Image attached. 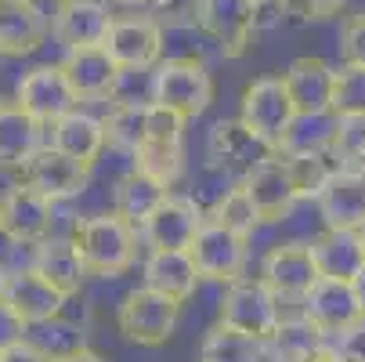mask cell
Returning a JSON list of instances; mask_svg holds the SVG:
<instances>
[{
  "mask_svg": "<svg viewBox=\"0 0 365 362\" xmlns=\"http://www.w3.org/2000/svg\"><path fill=\"white\" fill-rule=\"evenodd\" d=\"M145 109H148V106H138V109H120V106H113V109L106 113L109 149L134 156V152L145 145Z\"/></svg>",
  "mask_w": 365,
  "mask_h": 362,
  "instance_id": "35",
  "label": "cell"
},
{
  "mask_svg": "<svg viewBox=\"0 0 365 362\" xmlns=\"http://www.w3.org/2000/svg\"><path fill=\"white\" fill-rule=\"evenodd\" d=\"M275 152L260 141L239 116L235 120H217L206 131V160L217 171H232V174H250L257 164H264Z\"/></svg>",
  "mask_w": 365,
  "mask_h": 362,
  "instance_id": "13",
  "label": "cell"
},
{
  "mask_svg": "<svg viewBox=\"0 0 365 362\" xmlns=\"http://www.w3.org/2000/svg\"><path fill=\"white\" fill-rule=\"evenodd\" d=\"M329 152L344 171L365 174V116H333Z\"/></svg>",
  "mask_w": 365,
  "mask_h": 362,
  "instance_id": "34",
  "label": "cell"
},
{
  "mask_svg": "<svg viewBox=\"0 0 365 362\" xmlns=\"http://www.w3.org/2000/svg\"><path fill=\"white\" fill-rule=\"evenodd\" d=\"M73 84V91L80 94V101H94V98H109L113 84H116V73L120 66L113 62V55L106 47H76V51H66V59L58 62Z\"/></svg>",
  "mask_w": 365,
  "mask_h": 362,
  "instance_id": "28",
  "label": "cell"
},
{
  "mask_svg": "<svg viewBox=\"0 0 365 362\" xmlns=\"http://www.w3.org/2000/svg\"><path fill=\"white\" fill-rule=\"evenodd\" d=\"M130 160L138 171L160 178L174 188V181L185 174V141H145Z\"/></svg>",
  "mask_w": 365,
  "mask_h": 362,
  "instance_id": "33",
  "label": "cell"
},
{
  "mask_svg": "<svg viewBox=\"0 0 365 362\" xmlns=\"http://www.w3.org/2000/svg\"><path fill=\"white\" fill-rule=\"evenodd\" d=\"M239 181L250 188V196L257 203V211L264 214V221H282L293 206L300 203V196L293 188V178H289V164H286V156H279V152H275V156H268L264 164H257Z\"/></svg>",
  "mask_w": 365,
  "mask_h": 362,
  "instance_id": "19",
  "label": "cell"
},
{
  "mask_svg": "<svg viewBox=\"0 0 365 362\" xmlns=\"http://www.w3.org/2000/svg\"><path fill=\"white\" fill-rule=\"evenodd\" d=\"M69 236H73L80 257L87 261V272L91 276L116 279V276H123L134 265L141 228H134L130 221H123L116 211H98V214L76 218V225H73Z\"/></svg>",
  "mask_w": 365,
  "mask_h": 362,
  "instance_id": "1",
  "label": "cell"
},
{
  "mask_svg": "<svg viewBox=\"0 0 365 362\" xmlns=\"http://www.w3.org/2000/svg\"><path fill=\"white\" fill-rule=\"evenodd\" d=\"M4 283H8V272H4V265H0V297H4Z\"/></svg>",
  "mask_w": 365,
  "mask_h": 362,
  "instance_id": "47",
  "label": "cell"
},
{
  "mask_svg": "<svg viewBox=\"0 0 365 362\" xmlns=\"http://www.w3.org/2000/svg\"><path fill=\"white\" fill-rule=\"evenodd\" d=\"M0 362H55V358H51L36 341H19L15 348H8V351H0Z\"/></svg>",
  "mask_w": 365,
  "mask_h": 362,
  "instance_id": "43",
  "label": "cell"
},
{
  "mask_svg": "<svg viewBox=\"0 0 365 362\" xmlns=\"http://www.w3.org/2000/svg\"><path fill=\"white\" fill-rule=\"evenodd\" d=\"M43 131L47 127L19 101H0V171H22L47 145Z\"/></svg>",
  "mask_w": 365,
  "mask_h": 362,
  "instance_id": "20",
  "label": "cell"
},
{
  "mask_svg": "<svg viewBox=\"0 0 365 362\" xmlns=\"http://www.w3.org/2000/svg\"><path fill=\"white\" fill-rule=\"evenodd\" d=\"M297 106L286 91L282 73L272 76H257L253 84H246L242 98H239V120L264 141L272 152H282L293 124H297Z\"/></svg>",
  "mask_w": 365,
  "mask_h": 362,
  "instance_id": "3",
  "label": "cell"
},
{
  "mask_svg": "<svg viewBox=\"0 0 365 362\" xmlns=\"http://www.w3.org/2000/svg\"><path fill=\"white\" fill-rule=\"evenodd\" d=\"M282 4H286V15L297 22H326L344 11L347 0H282Z\"/></svg>",
  "mask_w": 365,
  "mask_h": 362,
  "instance_id": "41",
  "label": "cell"
},
{
  "mask_svg": "<svg viewBox=\"0 0 365 362\" xmlns=\"http://www.w3.org/2000/svg\"><path fill=\"white\" fill-rule=\"evenodd\" d=\"M47 145H55L66 156L87 164V167H98L101 152L109 149V134H106V116H94L91 109H73L69 116H62L58 124L47 127Z\"/></svg>",
  "mask_w": 365,
  "mask_h": 362,
  "instance_id": "17",
  "label": "cell"
},
{
  "mask_svg": "<svg viewBox=\"0 0 365 362\" xmlns=\"http://www.w3.org/2000/svg\"><path fill=\"white\" fill-rule=\"evenodd\" d=\"M286 91L300 116H329L333 113V80L336 69L319 55H300L282 73Z\"/></svg>",
  "mask_w": 365,
  "mask_h": 362,
  "instance_id": "16",
  "label": "cell"
},
{
  "mask_svg": "<svg viewBox=\"0 0 365 362\" xmlns=\"http://www.w3.org/2000/svg\"><path fill=\"white\" fill-rule=\"evenodd\" d=\"M282 316H286L282 297L260 276H242V279L228 283L221 293V304H217V323H225L246 337H257V341H268L275 333V326L282 323Z\"/></svg>",
  "mask_w": 365,
  "mask_h": 362,
  "instance_id": "2",
  "label": "cell"
},
{
  "mask_svg": "<svg viewBox=\"0 0 365 362\" xmlns=\"http://www.w3.org/2000/svg\"><path fill=\"white\" fill-rule=\"evenodd\" d=\"M58 4H62V0H58Z\"/></svg>",
  "mask_w": 365,
  "mask_h": 362,
  "instance_id": "53",
  "label": "cell"
},
{
  "mask_svg": "<svg viewBox=\"0 0 365 362\" xmlns=\"http://www.w3.org/2000/svg\"><path fill=\"white\" fill-rule=\"evenodd\" d=\"M145 15L155 19L163 29H188L199 26V0H148Z\"/></svg>",
  "mask_w": 365,
  "mask_h": 362,
  "instance_id": "39",
  "label": "cell"
},
{
  "mask_svg": "<svg viewBox=\"0 0 365 362\" xmlns=\"http://www.w3.org/2000/svg\"><path fill=\"white\" fill-rule=\"evenodd\" d=\"M289 164V178L300 199H315L326 192V185L333 181V174L340 171V164L333 160V152H293L286 156Z\"/></svg>",
  "mask_w": 365,
  "mask_h": 362,
  "instance_id": "32",
  "label": "cell"
},
{
  "mask_svg": "<svg viewBox=\"0 0 365 362\" xmlns=\"http://www.w3.org/2000/svg\"><path fill=\"white\" fill-rule=\"evenodd\" d=\"M155 101L185 120H195L210 109L214 101V76L202 59H163L155 66Z\"/></svg>",
  "mask_w": 365,
  "mask_h": 362,
  "instance_id": "5",
  "label": "cell"
},
{
  "mask_svg": "<svg viewBox=\"0 0 365 362\" xmlns=\"http://www.w3.org/2000/svg\"><path fill=\"white\" fill-rule=\"evenodd\" d=\"M33 272L43 276L55 290H62L66 297H76L87 283V261L80 257L73 236H47L43 243H36V257H33Z\"/></svg>",
  "mask_w": 365,
  "mask_h": 362,
  "instance_id": "24",
  "label": "cell"
},
{
  "mask_svg": "<svg viewBox=\"0 0 365 362\" xmlns=\"http://www.w3.org/2000/svg\"><path fill=\"white\" fill-rule=\"evenodd\" d=\"M333 116H365V69L340 66L333 80Z\"/></svg>",
  "mask_w": 365,
  "mask_h": 362,
  "instance_id": "37",
  "label": "cell"
},
{
  "mask_svg": "<svg viewBox=\"0 0 365 362\" xmlns=\"http://www.w3.org/2000/svg\"><path fill=\"white\" fill-rule=\"evenodd\" d=\"M326 358L329 362H365V316L336 333H326Z\"/></svg>",
  "mask_w": 365,
  "mask_h": 362,
  "instance_id": "38",
  "label": "cell"
},
{
  "mask_svg": "<svg viewBox=\"0 0 365 362\" xmlns=\"http://www.w3.org/2000/svg\"><path fill=\"white\" fill-rule=\"evenodd\" d=\"M116 15L109 0H62L55 19H51V33L66 51L76 47H98L106 44Z\"/></svg>",
  "mask_w": 365,
  "mask_h": 362,
  "instance_id": "14",
  "label": "cell"
},
{
  "mask_svg": "<svg viewBox=\"0 0 365 362\" xmlns=\"http://www.w3.org/2000/svg\"><path fill=\"white\" fill-rule=\"evenodd\" d=\"M199 362H264V341L214 323L199 344Z\"/></svg>",
  "mask_w": 365,
  "mask_h": 362,
  "instance_id": "30",
  "label": "cell"
},
{
  "mask_svg": "<svg viewBox=\"0 0 365 362\" xmlns=\"http://www.w3.org/2000/svg\"><path fill=\"white\" fill-rule=\"evenodd\" d=\"M11 101H19V106L29 116H36L43 127L58 124L62 116L80 109V94L73 91V84H69L62 66H33L29 73H22L19 84H15V98Z\"/></svg>",
  "mask_w": 365,
  "mask_h": 362,
  "instance_id": "6",
  "label": "cell"
},
{
  "mask_svg": "<svg viewBox=\"0 0 365 362\" xmlns=\"http://www.w3.org/2000/svg\"><path fill=\"white\" fill-rule=\"evenodd\" d=\"M311 253L322 279H344L351 283L361 268H365V243H361V228H329L322 225L319 236H311Z\"/></svg>",
  "mask_w": 365,
  "mask_h": 362,
  "instance_id": "21",
  "label": "cell"
},
{
  "mask_svg": "<svg viewBox=\"0 0 365 362\" xmlns=\"http://www.w3.org/2000/svg\"><path fill=\"white\" fill-rule=\"evenodd\" d=\"M340 59L344 66H361L365 69V11H354L340 26Z\"/></svg>",
  "mask_w": 365,
  "mask_h": 362,
  "instance_id": "40",
  "label": "cell"
},
{
  "mask_svg": "<svg viewBox=\"0 0 365 362\" xmlns=\"http://www.w3.org/2000/svg\"><path fill=\"white\" fill-rule=\"evenodd\" d=\"M361 243H365V225H361Z\"/></svg>",
  "mask_w": 365,
  "mask_h": 362,
  "instance_id": "49",
  "label": "cell"
},
{
  "mask_svg": "<svg viewBox=\"0 0 365 362\" xmlns=\"http://www.w3.org/2000/svg\"><path fill=\"white\" fill-rule=\"evenodd\" d=\"M319 218L329 228H361L365 225V174L336 171L326 192L319 196Z\"/></svg>",
  "mask_w": 365,
  "mask_h": 362,
  "instance_id": "27",
  "label": "cell"
},
{
  "mask_svg": "<svg viewBox=\"0 0 365 362\" xmlns=\"http://www.w3.org/2000/svg\"><path fill=\"white\" fill-rule=\"evenodd\" d=\"M351 286H354V293H358V304H361V316H365V268L351 279Z\"/></svg>",
  "mask_w": 365,
  "mask_h": 362,
  "instance_id": "45",
  "label": "cell"
},
{
  "mask_svg": "<svg viewBox=\"0 0 365 362\" xmlns=\"http://www.w3.org/2000/svg\"><path fill=\"white\" fill-rule=\"evenodd\" d=\"M181 319V301L152 290V286H134L123 293V301L116 304V330L123 333V341L138 344V348H160L174 337Z\"/></svg>",
  "mask_w": 365,
  "mask_h": 362,
  "instance_id": "4",
  "label": "cell"
},
{
  "mask_svg": "<svg viewBox=\"0 0 365 362\" xmlns=\"http://www.w3.org/2000/svg\"><path fill=\"white\" fill-rule=\"evenodd\" d=\"M91 171H94V167H87V164L66 156V152H58L55 145H43L36 156L19 171V181L29 185V188H36V192L47 196L51 203H69V199H76V196L87 192Z\"/></svg>",
  "mask_w": 365,
  "mask_h": 362,
  "instance_id": "9",
  "label": "cell"
},
{
  "mask_svg": "<svg viewBox=\"0 0 365 362\" xmlns=\"http://www.w3.org/2000/svg\"><path fill=\"white\" fill-rule=\"evenodd\" d=\"M47 15L36 0H0V55L22 59L47 40Z\"/></svg>",
  "mask_w": 365,
  "mask_h": 362,
  "instance_id": "23",
  "label": "cell"
},
{
  "mask_svg": "<svg viewBox=\"0 0 365 362\" xmlns=\"http://www.w3.org/2000/svg\"><path fill=\"white\" fill-rule=\"evenodd\" d=\"M0 59H4V55H0Z\"/></svg>",
  "mask_w": 365,
  "mask_h": 362,
  "instance_id": "51",
  "label": "cell"
},
{
  "mask_svg": "<svg viewBox=\"0 0 365 362\" xmlns=\"http://www.w3.org/2000/svg\"><path fill=\"white\" fill-rule=\"evenodd\" d=\"M253 8H260V4H282V0H250Z\"/></svg>",
  "mask_w": 365,
  "mask_h": 362,
  "instance_id": "48",
  "label": "cell"
},
{
  "mask_svg": "<svg viewBox=\"0 0 365 362\" xmlns=\"http://www.w3.org/2000/svg\"><path fill=\"white\" fill-rule=\"evenodd\" d=\"M55 362H106V358H101V355H98L94 348H87V344H83V348H73V351L58 355Z\"/></svg>",
  "mask_w": 365,
  "mask_h": 362,
  "instance_id": "44",
  "label": "cell"
},
{
  "mask_svg": "<svg viewBox=\"0 0 365 362\" xmlns=\"http://www.w3.org/2000/svg\"><path fill=\"white\" fill-rule=\"evenodd\" d=\"M300 312L315 323L322 333H336L344 326H351L354 319H361V304L351 283L344 279H319L300 301Z\"/></svg>",
  "mask_w": 365,
  "mask_h": 362,
  "instance_id": "22",
  "label": "cell"
},
{
  "mask_svg": "<svg viewBox=\"0 0 365 362\" xmlns=\"http://www.w3.org/2000/svg\"><path fill=\"white\" fill-rule=\"evenodd\" d=\"M163 36H167V29L155 19H148L145 11L120 15L101 47L109 51L120 69H155L163 62Z\"/></svg>",
  "mask_w": 365,
  "mask_h": 362,
  "instance_id": "11",
  "label": "cell"
},
{
  "mask_svg": "<svg viewBox=\"0 0 365 362\" xmlns=\"http://www.w3.org/2000/svg\"><path fill=\"white\" fill-rule=\"evenodd\" d=\"M199 29L214 36L225 59H242L257 33L250 0H199Z\"/></svg>",
  "mask_w": 365,
  "mask_h": 362,
  "instance_id": "15",
  "label": "cell"
},
{
  "mask_svg": "<svg viewBox=\"0 0 365 362\" xmlns=\"http://www.w3.org/2000/svg\"><path fill=\"white\" fill-rule=\"evenodd\" d=\"M29 337V323L15 312V308L0 297V351H8V348H15L19 341H26Z\"/></svg>",
  "mask_w": 365,
  "mask_h": 362,
  "instance_id": "42",
  "label": "cell"
},
{
  "mask_svg": "<svg viewBox=\"0 0 365 362\" xmlns=\"http://www.w3.org/2000/svg\"><path fill=\"white\" fill-rule=\"evenodd\" d=\"M206 218L210 214H206L192 196L170 192L167 203L145 221L141 239H145L148 250H188L195 243L199 228L206 225Z\"/></svg>",
  "mask_w": 365,
  "mask_h": 362,
  "instance_id": "12",
  "label": "cell"
},
{
  "mask_svg": "<svg viewBox=\"0 0 365 362\" xmlns=\"http://www.w3.org/2000/svg\"><path fill=\"white\" fill-rule=\"evenodd\" d=\"M167 196H170V185H167V181H160V178H152V174L130 167V171L116 181L113 211H116L123 221H130L134 228H145V221L167 203Z\"/></svg>",
  "mask_w": 365,
  "mask_h": 362,
  "instance_id": "29",
  "label": "cell"
},
{
  "mask_svg": "<svg viewBox=\"0 0 365 362\" xmlns=\"http://www.w3.org/2000/svg\"><path fill=\"white\" fill-rule=\"evenodd\" d=\"M109 101L120 109H138L155 101V69H120L109 91Z\"/></svg>",
  "mask_w": 365,
  "mask_h": 362,
  "instance_id": "36",
  "label": "cell"
},
{
  "mask_svg": "<svg viewBox=\"0 0 365 362\" xmlns=\"http://www.w3.org/2000/svg\"><path fill=\"white\" fill-rule=\"evenodd\" d=\"M210 218H214L217 225H225V228L246 236V239H250L260 225H264V214L257 211V203H253V196H250V188H246L242 181H235L228 192H221V196L214 199Z\"/></svg>",
  "mask_w": 365,
  "mask_h": 362,
  "instance_id": "31",
  "label": "cell"
},
{
  "mask_svg": "<svg viewBox=\"0 0 365 362\" xmlns=\"http://www.w3.org/2000/svg\"><path fill=\"white\" fill-rule=\"evenodd\" d=\"M188 253H192V261H195V268L206 283L228 286V283L242 279L246 257H250V239L225 228V225H217L214 218H206V225L199 228Z\"/></svg>",
  "mask_w": 365,
  "mask_h": 362,
  "instance_id": "7",
  "label": "cell"
},
{
  "mask_svg": "<svg viewBox=\"0 0 365 362\" xmlns=\"http://www.w3.org/2000/svg\"><path fill=\"white\" fill-rule=\"evenodd\" d=\"M109 4H113V0H109Z\"/></svg>",
  "mask_w": 365,
  "mask_h": 362,
  "instance_id": "50",
  "label": "cell"
},
{
  "mask_svg": "<svg viewBox=\"0 0 365 362\" xmlns=\"http://www.w3.org/2000/svg\"><path fill=\"white\" fill-rule=\"evenodd\" d=\"M0 239H4V236H0Z\"/></svg>",
  "mask_w": 365,
  "mask_h": 362,
  "instance_id": "52",
  "label": "cell"
},
{
  "mask_svg": "<svg viewBox=\"0 0 365 362\" xmlns=\"http://www.w3.org/2000/svg\"><path fill=\"white\" fill-rule=\"evenodd\" d=\"M148 0H113V8H130V11H145Z\"/></svg>",
  "mask_w": 365,
  "mask_h": 362,
  "instance_id": "46",
  "label": "cell"
},
{
  "mask_svg": "<svg viewBox=\"0 0 365 362\" xmlns=\"http://www.w3.org/2000/svg\"><path fill=\"white\" fill-rule=\"evenodd\" d=\"M4 301L15 308V312H19L29 326L62 319V316H66V304H69V297H66L62 290H55L43 276H36L33 268H26V272H8Z\"/></svg>",
  "mask_w": 365,
  "mask_h": 362,
  "instance_id": "18",
  "label": "cell"
},
{
  "mask_svg": "<svg viewBox=\"0 0 365 362\" xmlns=\"http://www.w3.org/2000/svg\"><path fill=\"white\" fill-rule=\"evenodd\" d=\"M141 279H145V286L160 290L181 304L188 297H195V290L202 283L188 250H148L145 265H141Z\"/></svg>",
  "mask_w": 365,
  "mask_h": 362,
  "instance_id": "26",
  "label": "cell"
},
{
  "mask_svg": "<svg viewBox=\"0 0 365 362\" xmlns=\"http://www.w3.org/2000/svg\"><path fill=\"white\" fill-rule=\"evenodd\" d=\"M326 355V333L300 308L282 316L275 333L264 341V362H315Z\"/></svg>",
  "mask_w": 365,
  "mask_h": 362,
  "instance_id": "25",
  "label": "cell"
},
{
  "mask_svg": "<svg viewBox=\"0 0 365 362\" xmlns=\"http://www.w3.org/2000/svg\"><path fill=\"white\" fill-rule=\"evenodd\" d=\"M55 206L29 185H11L0 192V236L11 243H43L55 225Z\"/></svg>",
  "mask_w": 365,
  "mask_h": 362,
  "instance_id": "10",
  "label": "cell"
},
{
  "mask_svg": "<svg viewBox=\"0 0 365 362\" xmlns=\"http://www.w3.org/2000/svg\"><path fill=\"white\" fill-rule=\"evenodd\" d=\"M260 279L282 297V304L300 308L304 293L322 279L319 265H315V253H311V243L307 239H289V243L272 246L264 253V261H260Z\"/></svg>",
  "mask_w": 365,
  "mask_h": 362,
  "instance_id": "8",
  "label": "cell"
}]
</instances>
